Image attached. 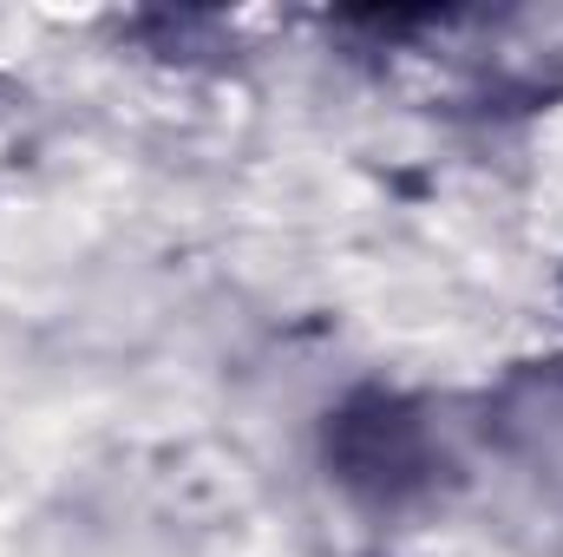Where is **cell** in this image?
Segmentation results:
<instances>
[{
	"label": "cell",
	"instance_id": "obj_1",
	"mask_svg": "<svg viewBox=\"0 0 563 557\" xmlns=\"http://www.w3.org/2000/svg\"><path fill=\"white\" fill-rule=\"evenodd\" d=\"M321 452H328V472L380 512L426 499L445 472V439H439L432 414L407 394H387V387L341 401L328 414Z\"/></svg>",
	"mask_w": 563,
	"mask_h": 557
}]
</instances>
